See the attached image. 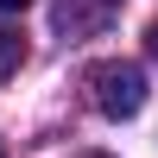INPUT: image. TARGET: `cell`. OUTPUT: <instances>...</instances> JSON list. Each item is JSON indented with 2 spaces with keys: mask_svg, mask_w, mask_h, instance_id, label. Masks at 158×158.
I'll use <instances>...</instances> for the list:
<instances>
[{
  "mask_svg": "<svg viewBox=\"0 0 158 158\" xmlns=\"http://www.w3.org/2000/svg\"><path fill=\"white\" fill-rule=\"evenodd\" d=\"M25 6H32V0H0V13H25Z\"/></svg>",
  "mask_w": 158,
  "mask_h": 158,
  "instance_id": "5",
  "label": "cell"
},
{
  "mask_svg": "<svg viewBox=\"0 0 158 158\" xmlns=\"http://www.w3.org/2000/svg\"><path fill=\"white\" fill-rule=\"evenodd\" d=\"M146 51H152V57H158V19L146 25Z\"/></svg>",
  "mask_w": 158,
  "mask_h": 158,
  "instance_id": "4",
  "label": "cell"
},
{
  "mask_svg": "<svg viewBox=\"0 0 158 158\" xmlns=\"http://www.w3.org/2000/svg\"><path fill=\"white\" fill-rule=\"evenodd\" d=\"M0 158H6V152H0Z\"/></svg>",
  "mask_w": 158,
  "mask_h": 158,
  "instance_id": "7",
  "label": "cell"
},
{
  "mask_svg": "<svg viewBox=\"0 0 158 158\" xmlns=\"http://www.w3.org/2000/svg\"><path fill=\"white\" fill-rule=\"evenodd\" d=\"M76 158H108V152H76Z\"/></svg>",
  "mask_w": 158,
  "mask_h": 158,
  "instance_id": "6",
  "label": "cell"
},
{
  "mask_svg": "<svg viewBox=\"0 0 158 158\" xmlns=\"http://www.w3.org/2000/svg\"><path fill=\"white\" fill-rule=\"evenodd\" d=\"M19 63H25V38L13 32V25H0V82H6Z\"/></svg>",
  "mask_w": 158,
  "mask_h": 158,
  "instance_id": "3",
  "label": "cell"
},
{
  "mask_svg": "<svg viewBox=\"0 0 158 158\" xmlns=\"http://www.w3.org/2000/svg\"><path fill=\"white\" fill-rule=\"evenodd\" d=\"M114 13H120V0H57V32L63 38H82V32H101V25H114Z\"/></svg>",
  "mask_w": 158,
  "mask_h": 158,
  "instance_id": "2",
  "label": "cell"
},
{
  "mask_svg": "<svg viewBox=\"0 0 158 158\" xmlns=\"http://www.w3.org/2000/svg\"><path fill=\"white\" fill-rule=\"evenodd\" d=\"M89 101L108 120H133L146 108V70L139 63H95L89 70Z\"/></svg>",
  "mask_w": 158,
  "mask_h": 158,
  "instance_id": "1",
  "label": "cell"
}]
</instances>
